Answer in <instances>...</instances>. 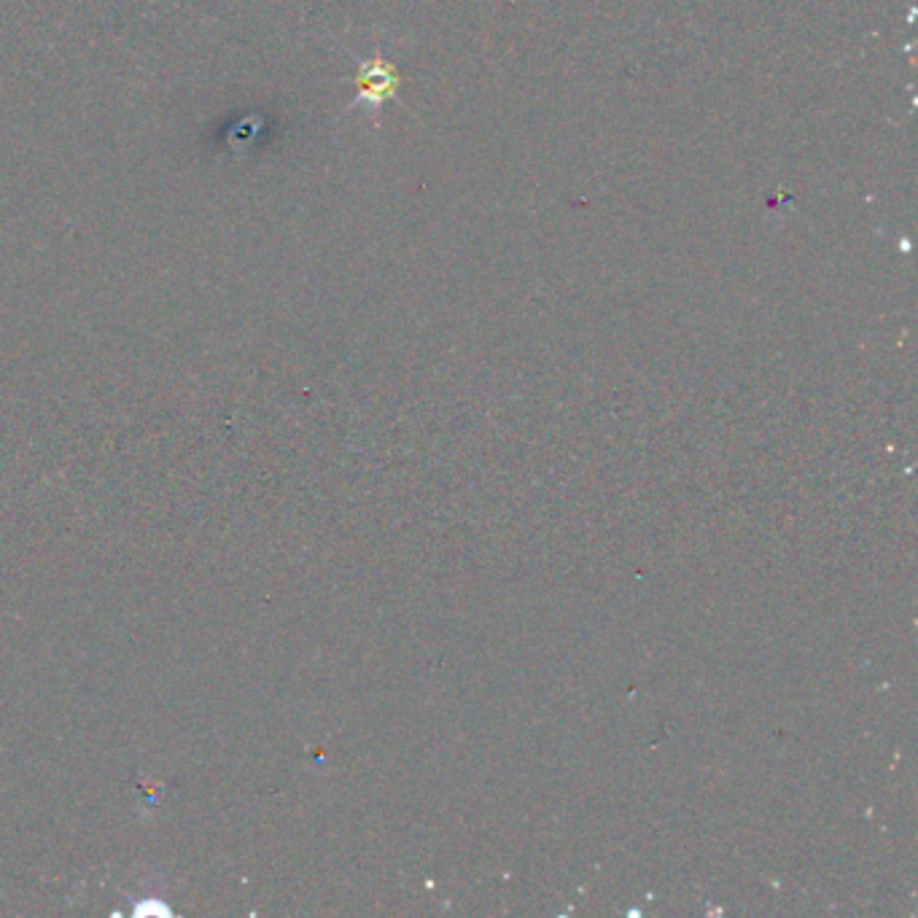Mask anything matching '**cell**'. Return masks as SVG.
Here are the masks:
<instances>
[{
	"label": "cell",
	"mask_w": 918,
	"mask_h": 918,
	"mask_svg": "<svg viewBox=\"0 0 918 918\" xmlns=\"http://www.w3.org/2000/svg\"><path fill=\"white\" fill-rule=\"evenodd\" d=\"M394 87V79H391V73L385 65H375V68H367L361 73V95L372 97V100H380L383 95H388Z\"/></svg>",
	"instance_id": "6da1fadb"
}]
</instances>
